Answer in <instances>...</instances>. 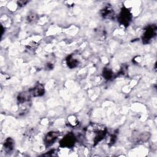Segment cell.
Segmentation results:
<instances>
[{
    "mask_svg": "<svg viewBox=\"0 0 157 157\" xmlns=\"http://www.w3.org/2000/svg\"><path fill=\"white\" fill-rule=\"evenodd\" d=\"M75 141L76 139L74 134L69 133L62 139V140L60 141V145L63 147L69 148L74 145Z\"/></svg>",
    "mask_w": 157,
    "mask_h": 157,
    "instance_id": "obj_1",
    "label": "cell"
},
{
    "mask_svg": "<svg viewBox=\"0 0 157 157\" xmlns=\"http://www.w3.org/2000/svg\"><path fill=\"white\" fill-rule=\"evenodd\" d=\"M131 19V14L126 9H122L119 16V21L123 25H128Z\"/></svg>",
    "mask_w": 157,
    "mask_h": 157,
    "instance_id": "obj_2",
    "label": "cell"
},
{
    "mask_svg": "<svg viewBox=\"0 0 157 157\" xmlns=\"http://www.w3.org/2000/svg\"><path fill=\"white\" fill-rule=\"evenodd\" d=\"M156 28H154L153 27L150 26L147 27L146 30H145V32L143 35V41L145 43H148L151 38H153L155 35V31Z\"/></svg>",
    "mask_w": 157,
    "mask_h": 157,
    "instance_id": "obj_3",
    "label": "cell"
},
{
    "mask_svg": "<svg viewBox=\"0 0 157 157\" xmlns=\"http://www.w3.org/2000/svg\"><path fill=\"white\" fill-rule=\"evenodd\" d=\"M45 92L44 87L43 85H38L34 88L32 89L30 91V94L32 95L33 96H41L44 95Z\"/></svg>",
    "mask_w": 157,
    "mask_h": 157,
    "instance_id": "obj_4",
    "label": "cell"
},
{
    "mask_svg": "<svg viewBox=\"0 0 157 157\" xmlns=\"http://www.w3.org/2000/svg\"><path fill=\"white\" fill-rule=\"evenodd\" d=\"M59 134L57 132H50L49 133L45 138V142L46 143L48 144H51L54 143L56 139L58 138Z\"/></svg>",
    "mask_w": 157,
    "mask_h": 157,
    "instance_id": "obj_5",
    "label": "cell"
},
{
    "mask_svg": "<svg viewBox=\"0 0 157 157\" xmlns=\"http://www.w3.org/2000/svg\"><path fill=\"white\" fill-rule=\"evenodd\" d=\"M114 11L112 9V8L109 6H106L103 10H102V16L105 17V18H112L114 16Z\"/></svg>",
    "mask_w": 157,
    "mask_h": 157,
    "instance_id": "obj_6",
    "label": "cell"
},
{
    "mask_svg": "<svg viewBox=\"0 0 157 157\" xmlns=\"http://www.w3.org/2000/svg\"><path fill=\"white\" fill-rule=\"evenodd\" d=\"M14 144L13 140L11 138H8L5 142V148L6 150L10 151L14 148Z\"/></svg>",
    "mask_w": 157,
    "mask_h": 157,
    "instance_id": "obj_7",
    "label": "cell"
},
{
    "mask_svg": "<svg viewBox=\"0 0 157 157\" xmlns=\"http://www.w3.org/2000/svg\"><path fill=\"white\" fill-rule=\"evenodd\" d=\"M66 61H67V64L68 66L71 68H75L78 65V61L74 59L72 56H69L66 60Z\"/></svg>",
    "mask_w": 157,
    "mask_h": 157,
    "instance_id": "obj_8",
    "label": "cell"
},
{
    "mask_svg": "<svg viewBox=\"0 0 157 157\" xmlns=\"http://www.w3.org/2000/svg\"><path fill=\"white\" fill-rule=\"evenodd\" d=\"M68 121H69V123L71 125H72L73 126H76L78 123L76 117L74 116H71V117H68Z\"/></svg>",
    "mask_w": 157,
    "mask_h": 157,
    "instance_id": "obj_9",
    "label": "cell"
},
{
    "mask_svg": "<svg viewBox=\"0 0 157 157\" xmlns=\"http://www.w3.org/2000/svg\"><path fill=\"white\" fill-rule=\"evenodd\" d=\"M104 76L106 79H110L112 76V73L109 69H105L104 71Z\"/></svg>",
    "mask_w": 157,
    "mask_h": 157,
    "instance_id": "obj_10",
    "label": "cell"
},
{
    "mask_svg": "<svg viewBox=\"0 0 157 157\" xmlns=\"http://www.w3.org/2000/svg\"><path fill=\"white\" fill-rule=\"evenodd\" d=\"M27 3V2L26 1H20V2H18V5L20 6H24V5H25Z\"/></svg>",
    "mask_w": 157,
    "mask_h": 157,
    "instance_id": "obj_11",
    "label": "cell"
}]
</instances>
